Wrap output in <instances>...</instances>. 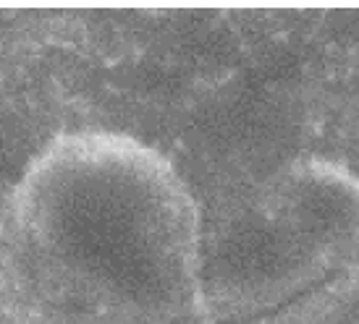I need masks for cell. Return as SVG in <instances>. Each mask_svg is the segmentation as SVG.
I'll list each match as a JSON object with an SVG mask.
<instances>
[{"mask_svg":"<svg viewBox=\"0 0 359 324\" xmlns=\"http://www.w3.org/2000/svg\"><path fill=\"white\" fill-rule=\"evenodd\" d=\"M71 123L165 157L200 206L320 157L359 176V10H55Z\"/></svg>","mask_w":359,"mask_h":324,"instance_id":"6da1fadb","label":"cell"},{"mask_svg":"<svg viewBox=\"0 0 359 324\" xmlns=\"http://www.w3.org/2000/svg\"><path fill=\"white\" fill-rule=\"evenodd\" d=\"M200 236L168 160L118 131L66 128L0 202V324H218Z\"/></svg>","mask_w":359,"mask_h":324,"instance_id":"7a4b0ae2","label":"cell"},{"mask_svg":"<svg viewBox=\"0 0 359 324\" xmlns=\"http://www.w3.org/2000/svg\"><path fill=\"white\" fill-rule=\"evenodd\" d=\"M202 293L218 324H247L328 283L359 254V176L299 157L200 206Z\"/></svg>","mask_w":359,"mask_h":324,"instance_id":"3957f363","label":"cell"},{"mask_svg":"<svg viewBox=\"0 0 359 324\" xmlns=\"http://www.w3.org/2000/svg\"><path fill=\"white\" fill-rule=\"evenodd\" d=\"M71 123L53 10H0V202L24 167Z\"/></svg>","mask_w":359,"mask_h":324,"instance_id":"277c9868","label":"cell"},{"mask_svg":"<svg viewBox=\"0 0 359 324\" xmlns=\"http://www.w3.org/2000/svg\"><path fill=\"white\" fill-rule=\"evenodd\" d=\"M247 324H359V254L328 283Z\"/></svg>","mask_w":359,"mask_h":324,"instance_id":"5b68a950","label":"cell"}]
</instances>
